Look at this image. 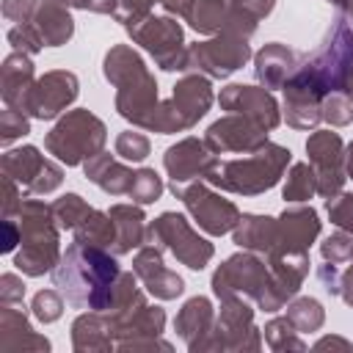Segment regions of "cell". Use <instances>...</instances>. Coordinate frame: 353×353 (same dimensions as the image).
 <instances>
[{"label": "cell", "instance_id": "4316f807", "mask_svg": "<svg viewBox=\"0 0 353 353\" xmlns=\"http://www.w3.org/2000/svg\"><path fill=\"white\" fill-rule=\"evenodd\" d=\"M276 240H279V218H270V215L245 212V215H240L237 226L232 229V243L237 248L254 251L262 256L273 254Z\"/></svg>", "mask_w": 353, "mask_h": 353}, {"label": "cell", "instance_id": "ffe728a7", "mask_svg": "<svg viewBox=\"0 0 353 353\" xmlns=\"http://www.w3.org/2000/svg\"><path fill=\"white\" fill-rule=\"evenodd\" d=\"M320 234V218L317 210L303 204H290L284 207V212L279 215V240L273 254L268 256H292V254H309V245L317 240Z\"/></svg>", "mask_w": 353, "mask_h": 353}, {"label": "cell", "instance_id": "9f6ffc18", "mask_svg": "<svg viewBox=\"0 0 353 353\" xmlns=\"http://www.w3.org/2000/svg\"><path fill=\"white\" fill-rule=\"evenodd\" d=\"M345 171H347V179H353V141L345 149Z\"/></svg>", "mask_w": 353, "mask_h": 353}, {"label": "cell", "instance_id": "11a10c76", "mask_svg": "<svg viewBox=\"0 0 353 353\" xmlns=\"http://www.w3.org/2000/svg\"><path fill=\"white\" fill-rule=\"evenodd\" d=\"M334 6L342 11L345 19H353V0H334Z\"/></svg>", "mask_w": 353, "mask_h": 353}, {"label": "cell", "instance_id": "74e56055", "mask_svg": "<svg viewBox=\"0 0 353 353\" xmlns=\"http://www.w3.org/2000/svg\"><path fill=\"white\" fill-rule=\"evenodd\" d=\"M165 185H163V176L154 171V168H138L135 176H132V188H130V199L135 204H154L160 196H163Z\"/></svg>", "mask_w": 353, "mask_h": 353}, {"label": "cell", "instance_id": "7dc6e473", "mask_svg": "<svg viewBox=\"0 0 353 353\" xmlns=\"http://www.w3.org/2000/svg\"><path fill=\"white\" fill-rule=\"evenodd\" d=\"M36 8H39V0H3V17L17 25L30 22Z\"/></svg>", "mask_w": 353, "mask_h": 353}, {"label": "cell", "instance_id": "cb8c5ba5", "mask_svg": "<svg viewBox=\"0 0 353 353\" xmlns=\"http://www.w3.org/2000/svg\"><path fill=\"white\" fill-rule=\"evenodd\" d=\"M298 63H301V55L292 47H287L281 41H270L254 55V77L268 91H276V88L287 85V80L295 74Z\"/></svg>", "mask_w": 353, "mask_h": 353}, {"label": "cell", "instance_id": "60d3db41", "mask_svg": "<svg viewBox=\"0 0 353 353\" xmlns=\"http://www.w3.org/2000/svg\"><path fill=\"white\" fill-rule=\"evenodd\" d=\"M63 295L58 290H41L33 295L30 301V312L39 323H55L61 314H63Z\"/></svg>", "mask_w": 353, "mask_h": 353}, {"label": "cell", "instance_id": "8d00e7d4", "mask_svg": "<svg viewBox=\"0 0 353 353\" xmlns=\"http://www.w3.org/2000/svg\"><path fill=\"white\" fill-rule=\"evenodd\" d=\"M88 212H91V204H88L83 196H77V193H63L61 199L52 201V215H55L58 226L66 229V232H74V226H77Z\"/></svg>", "mask_w": 353, "mask_h": 353}, {"label": "cell", "instance_id": "52a82bcc", "mask_svg": "<svg viewBox=\"0 0 353 353\" xmlns=\"http://www.w3.org/2000/svg\"><path fill=\"white\" fill-rule=\"evenodd\" d=\"M212 85L207 74L199 72H188L185 77L176 80L171 97L165 102H160L154 124L149 132H160V135H171V132H185L193 124H199L201 116H207L210 105H212Z\"/></svg>", "mask_w": 353, "mask_h": 353}, {"label": "cell", "instance_id": "f6af8a7d", "mask_svg": "<svg viewBox=\"0 0 353 353\" xmlns=\"http://www.w3.org/2000/svg\"><path fill=\"white\" fill-rule=\"evenodd\" d=\"M8 41H11V47H14L17 52H28V55H36V52L44 47V41H41V36L36 33L33 22L14 25V28L8 30Z\"/></svg>", "mask_w": 353, "mask_h": 353}, {"label": "cell", "instance_id": "d6986e66", "mask_svg": "<svg viewBox=\"0 0 353 353\" xmlns=\"http://www.w3.org/2000/svg\"><path fill=\"white\" fill-rule=\"evenodd\" d=\"M218 105L226 113H240L245 119H251L254 124H259L262 130H276L281 124V110L276 97L265 88V85H243V83H232L226 88H221L218 94Z\"/></svg>", "mask_w": 353, "mask_h": 353}, {"label": "cell", "instance_id": "7bdbcfd3", "mask_svg": "<svg viewBox=\"0 0 353 353\" xmlns=\"http://www.w3.org/2000/svg\"><path fill=\"white\" fill-rule=\"evenodd\" d=\"M325 212L336 229L353 234V193H336L325 199Z\"/></svg>", "mask_w": 353, "mask_h": 353}, {"label": "cell", "instance_id": "f5cc1de1", "mask_svg": "<svg viewBox=\"0 0 353 353\" xmlns=\"http://www.w3.org/2000/svg\"><path fill=\"white\" fill-rule=\"evenodd\" d=\"M339 295L347 306H353V259H350V268L339 273Z\"/></svg>", "mask_w": 353, "mask_h": 353}, {"label": "cell", "instance_id": "e0dca14e", "mask_svg": "<svg viewBox=\"0 0 353 353\" xmlns=\"http://www.w3.org/2000/svg\"><path fill=\"white\" fill-rule=\"evenodd\" d=\"M268 259V268H270V276H268V284L262 290V295L256 298V306L262 312H279L284 309L301 290L303 279L309 276V254H292V256H265Z\"/></svg>", "mask_w": 353, "mask_h": 353}, {"label": "cell", "instance_id": "2e32d148", "mask_svg": "<svg viewBox=\"0 0 353 353\" xmlns=\"http://www.w3.org/2000/svg\"><path fill=\"white\" fill-rule=\"evenodd\" d=\"M306 154H309V165L314 168V176H317V193L323 199L342 193L347 171H345V143H342L339 132L314 130L306 141Z\"/></svg>", "mask_w": 353, "mask_h": 353}, {"label": "cell", "instance_id": "ab89813d", "mask_svg": "<svg viewBox=\"0 0 353 353\" xmlns=\"http://www.w3.org/2000/svg\"><path fill=\"white\" fill-rule=\"evenodd\" d=\"M113 149H116V154H119L121 160H127V163H143V160L149 157V152H152V143H149V138H146L143 132L124 130V132L116 135Z\"/></svg>", "mask_w": 353, "mask_h": 353}, {"label": "cell", "instance_id": "ac0fdd59", "mask_svg": "<svg viewBox=\"0 0 353 353\" xmlns=\"http://www.w3.org/2000/svg\"><path fill=\"white\" fill-rule=\"evenodd\" d=\"M204 143L212 154H251L268 143V130L240 113H226L207 127Z\"/></svg>", "mask_w": 353, "mask_h": 353}, {"label": "cell", "instance_id": "f546056e", "mask_svg": "<svg viewBox=\"0 0 353 353\" xmlns=\"http://www.w3.org/2000/svg\"><path fill=\"white\" fill-rule=\"evenodd\" d=\"M36 83L33 77V61L28 52H11L6 61H3V69H0V97L6 102V108H17L22 105L28 88Z\"/></svg>", "mask_w": 353, "mask_h": 353}, {"label": "cell", "instance_id": "f907efd6", "mask_svg": "<svg viewBox=\"0 0 353 353\" xmlns=\"http://www.w3.org/2000/svg\"><path fill=\"white\" fill-rule=\"evenodd\" d=\"M19 243H22L19 221H14V218H3V243H0V251H3V254H11Z\"/></svg>", "mask_w": 353, "mask_h": 353}, {"label": "cell", "instance_id": "681fc988", "mask_svg": "<svg viewBox=\"0 0 353 353\" xmlns=\"http://www.w3.org/2000/svg\"><path fill=\"white\" fill-rule=\"evenodd\" d=\"M25 298V281L17 273L0 276V303H22Z\"/></svg>", "mask_w": 353, "mask_h": 353}, {"label": "cell", "instance_id": "91938a15", "mask_svg": "<svg viewBox=\"0 0 353 353\" xmlns=\"http://www.w3.org/2000/svg\"><path fill=\"white\" fill-rule=\"evenodd\" d=\"M350 259H353V256H350Z\"/></svg>", "mask_w": 353, "mask_h": 353}, {"label": "cell", "instance_id": "9a60e30c", "mask_svg": "<svg viewBox=\"0 0 353 353\" xmlns=\"http://www.w3.org/2000/svg\"><path fill=\"white\" fill-rule=\"evenodd\" d=\"M80 94V83H77V74L74 72H66V69H52V72H44L25 94L19 110L28 113L30 119H39V121H50L55 116H61Z\"/></svg>", "mask_w": 353, "mask_h": 353}, {"label": "cell", "instance_id": "e575fe53", "mask_svg": "<svg viewBox=\"0 0 353 353\" xmlns=\"http://www.w3.org/2000/svg\"><path fill=\"white\" fill-rule=\"evenodd\" d=\"M287 320L298 328V334H314L323 328L325 312H323V303L317 298L301 295V298H292L287 303Z\"/></svg>", "mask_w": 353, "mask_h": 353}, {"label": "cell", "instance_id": "b9f144b4", "mask_svg": "<svg viewBox=\"0 0 353 353\" xmlns=\"http://www.w3.org/2000/svg\"><path fill=\"white\" fill-rule=\"evenodd\" d=\"M320 254H323V262H331V265L350 262V256H353V234H347L342 229L328 234L320 243Z\"/></svg>", "mask_w": 353, "mask_h": 353}, {"label": "cell", "instance_id": "ba28073f", "mask_svg": "<svg viewBox=\"0 0 353 353\" xmlns=\"http://www.w3.org/2000/svg\"><path fill=\"white\" fill-rule=\"evenodd\" d=\"M146 243L174 254L190 270H204L207 262L215 254L212 243L207 237H201L182 212H163V215H157L146 226Z\"/></svg>", "mask_w": 353, "mask_h": 353}, {"label": "cell", "instance_id": "f35d334b", "mask_svg": "<svg viewBox=\"0 0 353 353\" xmlns=\"http://www.w3.org/2000/svg\"><path fill=\"white\" fill-rule=\"evenodd\" d=\"M320 119L331 127H347L353 121V99L345 91H334L320 105Z\"/></svg>", "mask_w": 353, "mask_h": 353}, {"label": "cell", "instance_id": "d590c367", "mask_svg": "<svg viewBox=\"0 0 353 353\" xmlns=\"http://www.w3.org/2000/svg\"><path fill=\"white\" fill-rule=\"evenodd\" d=\"M262 334H265V342H268L270 350H306V342L301 339L298 328L287 320V314L284 317H273L262 328Z\"/></svg>", "mask_w": 353, "mask_h": 353}, {"label": "cell", "instance_id": "277c9868", "mask_svg": "<svg viewBox=\"0 0 353 353\" xmlns=\"http://www.w3.org/2000/svg\"><path fill=\"white\" fill-rule=\"evenodd\" d=\"M292 160V152L279 143H265L262 149L237 157V160H221L215 157L212 165L204 174V182H210L218 190L234 193V196H259L279 185L287 165Z\"/></svg>", "mask_w": 353, "mask_h": 353}, {"label": "cell", "instance_id": "5b68a950", "mask_svg": "<svg viewBox=\"0 0 353 353\" xmlns=\"http://www.w3.org/2000/svg\"><path fill=\"white\" fill-rule=\"evenodd\" d=\"M17 218L22 229V248L14 256V268L22 270L25 276L52 273V268L61 259V243H58L61 226L52 215V204L25 196Z\"/></svg>", "mask_w": 353, "mask_h": 353}, {"label": "cell", "instance_id": "603a6c76", "mask_svg": "<svg viewBox=\"0 0 353 353\" xmlns=\"http://www.w3.org/2000/svg\"><path fill=\"white\" fill-rule=\"evenodd\" d=\"M160 6L165 8V14L182 17L201 36H218L229 22L226 0H160Z\"/></svg>", "mask_w": 353, "mask_h": 353}, {"label": "cell", "instance_id": "7402d4cb", "mask_svg": "<svg viewBox=\"0 0 353 353\" xmlns=\"http://www.w3.org/2000/svg\"><path fill=\"white\" fill-rule=\"evenodd\" d=\"M215 157L218 154L210 152L204 138H182L165 149L163 165L171 176V182H193V179H204V174Z\"/></svg>", "mask_w": 353, "mask_h": 353}, {"label": "cell", "instance_id": "c3c4849f", "mask_svg": "<svg viewBox=\"0 0 353 353\" xmlns=\"http://www.w3.org/2000/svg\"><path fill=\"white\" fill-rule=\"evenodd\" d=\"M229 6L234 11H240L243 17H248L251 22H259L273 11L276 0H229Z\"/></svg>", "mask_w": 353, "mask_h": 353}, {"label": "cell", "instance_id": "d4e9b609", "mask_svg": "<svg viewBox=\"0 0 353 353\" xmlns=\"http://www.w3.org/2000/svg\"><path fill=\"white\" fill-rule=\"evenodd\" d=\"M0 350L3 353L50 350V339L30 328L25 306L17 309V303H3V309H0Z\"/></svg>", "mask_w": 353, "mask_h": 353}, {"label": "cell", "instance_id": "d6a6232c", "mask_svg": "<svg viewBox=\"0 0 353 353\" xmlns=\"http://www.w3.org/2000/svg\"><path fill=\"white\" fill-rule=\"evenodd\" d=\"M74 243H83V245H97V248H108L113 251V243H116V223L110 218V212H102V210H94L74 226Z\"/></svg>", "mask_w": 353, "mask_h": 353}, {"label": "cell", "instance_id": "7c38bea8", "mask_svg": "<svg viewBox=\"0 0 353 353\" xmlns=\"http://www.w3.org/2000/svg\"><path fill=\"white\" fill-rule=\"evenodd\" d=\"M262 336L254 325V309L243 298H223L221 314L210 336L201 342L199 350H259Z\"/></svg>", "mask_w": 353, "mask_h": 353}, {"label": "cell", "instance_id": "3957f363", "mask_svg": "<svg viewBox=\"0 0 353 353\" xmlns=\"http://www.w3.org/2000/svg\"><path fill=\"white\" fill-rule=\"evenodd\" d=\"M350 66H353V25L345 17H339L325 33L323 44L298 63L295 74L287 83L309 91L323 102L328 94L345 91Z\"/></svg>", "mask_w": 353, "mask_h": 353}, {"label": "cell", "instance_id": "8992f818", "mask_svg": "<svg viewBox=\"0 0 353 353\" xmlns=\"http://www.w3.org/2000/svg\"><path fill=\"white\" fill-rule=\"evenodd\" d=\"M108 127L91 110H69L58 124L44 135V149L63 165H83L88 157L105 149Z\"/></svg>", "mask_w": 353, "mask_h": 353}, {"label": "cell", "instance_id": "f1b7e54d", "mask_svg": "<svg viewBox=\"0 0 353 353\" xmlns=\"http://www.w3.org/2000/svg\"><path fill=\"white\" fill-rule=\"evenodd\" d=\"M33 28L41 36L44 47H61L74 33V19L69 14V6L58 0H39V8L33 14Z\"/></svg>", "mask_w": 353, "mask_h": 353}, {"label": "cell", "instance_id": "4dcf8cb0", "mask_svg": "<svg viewBox=\"0 0 353 353\" xmlns=\"http://www.w3.org/2000/svg\"><path fill=\"white\" fill-rule=\"evenodd\" d=\"M110 218L116 223V243H113V254L121 256V254H130L132 248H141L146 243V215L143 210L132 201V204H113L110 210Z\"/></svg>", "mask_w": 353, "mask_h": 353}, {"label": "cell", "instance_id": "6f0895ef", "mask_svg": "<svg viewBox=\"0 0 353 353\" xmlns=\"http://www.w3.org/2000/svg\"><path fill=\"white\" fill-rule=\"evenodd\" d=\"M345 94L353 99V66H350V72H347V80H345Z\"/></svg>", "mask_w": 353, "mask_h": 353}, {"label": "cell", "instance_id": "ee69618b", "mask_svg": "<svg viewBox=\"0 0 353 353\" xmlns=\"http://www.w3.org/2000/svg\"><path fill=\"white\" fill-rule=\"evenodd\" d=\"M30 132V119H28V113H22V110H17V108H6L3 113H0V143L3 146H8L11 141H17V138H22V135H28Z\"/></svg>", "mask_w": 353, "mask_h": 353}, {"label": "cell", "instance_id": "db71d44e", "mask_svg": "<svg viewBox=\"0 0 353 353\" xmlns=\"http://www.w3.org/2000/svg\"><path fill=\"white\" fill-rule=\"evenodd\" d=\"M328 347H342V350H350L353 345L347 339H339V336H323L314 342V350H328Z\"/></svg>", "mask_w": 353, "mask_h": 353}, {"label": "cell", "instance_id": "836d02e7", "mask_svg": "<svg viewBox=\"0 0 353 353\" xmlns=\"http://www.w3.org/2000/svg\"><path fill=\"white\" fill-rule=\"evenodd\" d=\"M317 193V176L309 163H292L281 188V199L287 204H303Z\"/></svg>", "mask_w": 353, "mask_h": 353}, {"label": "cell", "instance_id": "30bf717a", "mask_svg": "<svg viewBox=\"0 0 353 353\" xmlns=\"http://www.w3.org/2000/svg\"><path fill=\"white\" fill-rule=\"evenodd\" d=\"M168 190L185 204V210L190 212V218L196 221V226L212 237H221L226 232H232L240 221V210L234 201L223 199L218 190H212L210 182L204 179H193V182H171Z\"/></svg>", "mask_w": 353, "mask_h": 353}, {"label": "cell", "instance_id": "8fae6325", "mask_svg": "<svg viewBox=\"0 0 353 353\" xmlns=\"http://www.w3.org/2000/svg\"><path fill=\"white\" fill-rule=\"evenodd\" d=\"M251 58V44L234 33H218L207 41H196L188 47V72L207 74L212 80H223L243 69Z\"/></svg>", "mask_w": 353, "mask_h": 353}, {"label": "cell", "instance_id": "6da1fadb", "mask_svg": "<svg viewBox=\"0 0 353 353\" xmlns=\"http://www.w3.org/2000/svg\"><path fill=\"white\" fill-rule=\"evenodd\" d=\"M121 276V268L116 262V254L97 245L72 243L61 254L58 265L52 268V284L74 309H94L105 312L113 301L116 281Z\"/></svg>", "mask_w": 353, "mask_h": 353}, {"label": "cell", "instance_id": "83f0119b", "mask_svg": "<svg viewBox=\"0 0 353 353\" xmlns=\"http://www.w3.org/2000/svg\"><path fill=\"white\" fill-rule=\"evenodd\" d=\"M83 171L88 176V182H94L97 188H102L110 196H127L132 188V176L135 171L124 163H119L110 152H97L94 157H88L83 163Z\"/></svg>", "mask_w": 353, "mask_h": 353}, {"label": "cell", "instance_id": "7a4b0ae2", "mask_svg": "<svg viewBox=\"0 0 353 353\" xmlns=\"http://www.w3.org/2000/svg\"><path fill=\"white\" fill-rule=\"evenodd\" d=\"M105 80L116 88V110L141 130H152L160 99L157 80L130 44H113L102 61Z\"/></svg>", "mask_w": 353, "mask_h": 353}, {"label": "cell", "instance_id": "44dd1931", "mask_svg": "<svg viewBox=\"0 0 353 353\" xmlns=\"http://www.w3.org/2000/svg\"><path fill=\"white\" fill-rule=\"evenodd\" d=\"M132 273L138 276V281L143 284V290L149 295H154L157 301H174L185 292V281L179 273H174L171 268H165L163 262V248L143 243L138 248V254L132 256Z\"/></svg>", "mask_w": 353, "mask_h": 353}, {"label": "cell", "instance_id": "816d5d0a", "mask_svg": "<svg viewBox=\"0 0 353 353\" xmlns=\"http://www.w3.org/2000/svg\"><path fill=\"white\" fill-rule=\"evenodd\" d=\"M317 276H320V281H323V290H325V292L339 295V273H336V265L325 262V265L317 270Z\"/></svg>", "mask_w": 353, "mask_h": 353}, {"label": "cell", "instance_id": "484cf974", "mask_svg": "<svg viewBox=\"0 0 353 353\" xmlns=\"http://www.w3.org/2000/svg\"><path fill=\"white\" fill-rule=\"evenodd\" d=\"M212 325H215V309H212L210 298H204V295L188 298V301L182 303L176 320H174V328H176L179 339H182V342L188 345V350H193V353H199V347H201V342L210 336Z\"/></svg>", "mask_w": 353, "mask_h": 353}, {"label": "cell", "instance_id": "680465c9", "mask_svg": "<svg viewBox=\"0 0 353 353\" xmlns=\"http://www.w3.org/2000/svg\"><path fill=\"white\" fill-rule=\"evenodd\" d=\"M328 3H334V0H328Z\"/></svg>", "mask_w": 353, "mask_h": 353}, {"label": "cell", "instance_id": "5bb4252c", "mask_svg": "<svg viewBox=\"0 0 353 353\" xmlns=\"http://www.w3.org/2000/svg\"><path fill=\"white\" fill-rule=\"evenodd\" d=\"M0 168L6 176L17 179L25 190V196H47L61 188L63 171L58 163L47 160L36 146H19L8 149L0 160Z\"/></svg>", "mask_w": 353, "mask_h": 353}, {"label": "cell", "instance_id": "9c48e42d", "mask_svg": "<svg viewBox=\"0 0 353 353\" xmlns=\"http://www.w3.org/2000/svg\"><path fill=\"white\" fill-rule=\"evenodd\" d=\"M127 33L135 44H141L154 63L163 72H188V44H185V33L182 25L165 14V17H143L132 25H127Z\"/></svg>", "mask_w": 353, "mask_h": 353}, {"label": "cell", "instance_id": "bcb514c9", "mask_svg": "<svg viewBox=\"0 0 353 353\" xmlns=\"http://www.w3.org/2000/svg\"><path fill=\"white\" fill-rule=\"evenodd\" d=\"M154 3H160V0H119V8H116L113 17H116V22H121L127 28V25L149 17Z\"/></svg>", "mask_w": 353, "mask_h": 353}, {"label": "cell", "instance_id": "1f68e13d", "mask_svg": "<svg viewBox=\"0 0 353 353\" xmlns=\"http://www.w3.org/2000/svg\"><path fill=\"white\" fill-rule=\"evenodd\" d=\"M72 347L77 353H94V350H113L116 339L108 325L105 312L85 309L74 323H72Z\"/></svg>", "mask_w": 353, "mask_h": 353}, {"label": "cell", "instance_id": "4fadbf2b", "mask_svg": "<svg viewBox=\"0 0 353 353\" xmlns=\"http://www.w3.org/2000/svg\"><path fill=\"white\" fill-rule=\"evenodd\" d=\"M270 268L268 259H262L254 251L232 254L218 270L212 273V292L215 298H251L256 301L268 284Z\"/></svg>", "mask_w": 353, "mask_h": 353}]
</instances>
